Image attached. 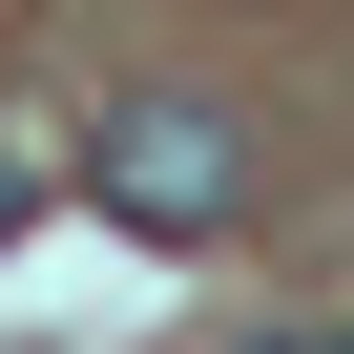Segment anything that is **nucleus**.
<instances>
[{
    "label": "nucleus",
    "mask_w": 354,
    "mask_h": 354,
    "mask_svg": "<svg viewBox=\"0 0 354 354\" xmlns=\"http://www.w3.org/2000/svg\"><path fill=\"white\" fill-rule=\"evenodd\" d=\"M0 230H21V167H0Z\"/></svg>",
    "instance_id": "3"
},
{
    "label": "nucleus",
    "mask_w": 354,
    "mask_h": 354,
    "mask_svg": "<svg viewBox=\"0 0 354 354\" xmlns=\"http://www.w3.org/2000/svg\"><path fill=\"white\" fill-rule=\"evenodd\" d=\"M250 354H354V333H250Z\"/></svg>",
    "instance_id": "2"
},
{
    "label": "nucleus",
    "mask_w": 354,
    "mask_h": 354,
    "mask_svg": "<svg viewBox=\"0 0 354 354\" xmlns=\"http://www.w3.org/2000/svg\"><path fill=\"white\" fill-rule=\"evenodd\" d=\"M104 209L125 230H230L250 209V125L230 104H125L104 125Z\"/></svg>",
    "instance_id": "1"
}]
</instances>
